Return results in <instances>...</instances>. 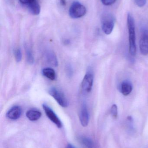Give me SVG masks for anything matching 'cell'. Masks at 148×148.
<instances>
[{"mask_svg":"<svg viewBox=\"0 0 148 148\" xmlns=\"http://www.w3.org/2000/svg\"><path fill=\"white\" fill-rule=\"evenodd\" d=\"M127 23L128 30L129 53L132 56H134L136 53L135 23L134 17L130 13H128L127 16Z\"/></svg>","mask_w":148,"mask_h":148,"instance_id":"1","label":"cell"},{"mask_svg":"<svg viewBox=\"0 0 148 148\" xmlns=\"http://www.w3.org/2000/svg\"><path fill=\"white\" fill-rule=\"evenodd\" d=\"M115 21V18L112 14L106 13L103 15L102 19V28L106 34L109 35L112 33Z\"/></svg>","mask_w":148,"mask_h":148,"instance_id":"2","label":"cell"},{"mask_svg":"<svg viewBox=\"0 0 148 148\" xmlns=\"http://www.w3.org/2000/svg\"><path fill=\"white\" fill-rule=\"evenodd\" d=\"M86 12L87 9L85 6L78 1L74 2L69 10L70 16L74 19L84 16L86 14Z\"/></svg>","mask_w":148,"mask_h":148,"instance_id":"3","label":"cell"},{"mask_svg":"<svg viewBox=\"0 0 148 148\" xmlns=\"http://www.w3.org/2000/svg\"><path fill=\"white\" fill-rule=\"evenodd\" d=\"M49 94L52 97L57 103L63 108L68 106V101L64 94L56 87H51L49 90Z\"/></svg>","mask_w":148,"mask_h":148,"instance_id":"4","label":"cell"},{"mask_svg":"<svg viewBox=\"0 0 148 148\" xmlns=\"http://www.w3.org/2000/svg\"><path fill=\"white\" fill-rule=\"evenodd\" d=\"M94 76L93 72L89 70L85 74L81 83V88L84 93L91 92L94 83Z\"/></svg>","mask_w":148,"mask_h":148,"instance_id":"5","label":"cell"},{"mask_svg":"<svg viewBox=\"0 0 148 148\" xmlns=\"http://www.w3.org/2000/svg\"><path fill=\"white\" fill-rule=\"evenodd\" d=\"M42 106L43 110L48 118L53 123H54L57 127L61 128L62 127V123L61 121L59 119V117L56 115V114L53 111V110L46 103H43Z\"/></svg>","mask_w":148,"mask_h":148,"instance_id":"6","label":"cell"},{"mask_svg":"<svg viewBox=\"0 0 148 148\" xmlns=\"http://www.w3.org/2000/svg\"><path fill=\"white\" fill-rule=\"evenodd\" d=\"M139 46L142 54L144 56L148 54V29H142Z\"/></svg>","mask_w":148,"mask_h":148,"instance_id":"7","label":"cell"},{"mask_svg":"<svg viewBox=\"0 0 148 148\" xmlns=\"http://www.w3.org/2000/svg\"><path fill=\"white\" fill-rule=\"evenodd\" d=\"M79 118L82 126L87 127L89 122V114L87 104L85 103H83L81 107Z\"/></svg>","mask_w":148,"mask_h":148,"instance_id":"8","label":"cell"},{"mask_svg":"<svg viewBox=\"0 0 148 148\" xmlns=\"http://www.w3.org/2000/svg\"><path fill=\"white\" fill-rule=\"evenodd\" d=\"M22 109L18 106H15L11 108L6 114L7 117L12 120H16L21 117L22 114Z\"/></svg>","mask_w":148,"mask_h":148,"instance_id":"9","label":"cell"},{"mask_svg":"<svg viewBox=\"0 0 148 148\" xmlns=\"http://www.w3.org/2000/svg\"><path fill=\"white\" fill-rule=\"evenodd\" d=\"M133 84L128 80L124 81L120 85V90L123 95L127 96L130 95L133 90Z\"/></svg>","mask_w":148,"mask_h":148,"instance_id":"10","label":"cell"},{"mask_svg":"<svg viewBox=\"0 0 148 148\" xmlns=\"http://www.w3.org/2000/svg\"><path fill=\"white\" fill-rule=\"evenodd\" d=\"M45 58L48 63L53 66L57 67L58 65V60L55 54L53 51L48 50L45 53Z\"/></svg>","mask_w":148,"mask_h":148,"instance_id":"11","label":"cell"},{"mask_svg":"<svg viewBox=\"0 0 148 148\" xmlns=\"http://www.w3.org/2000/svg\"><path fill=\"white\" fill-rule=\"evenodd\" d=\"M27 118L31 121H37L41 118V113L39 110L35 109H31L27 111L26 114Z\"/></svg>","mask_w":148,"mask_h":148,"instance_id":"12","label":"cell"},{"mask_svg":"<svg viewBox=\"0 0 148 148\" xmlns=\"http://www.w3.org/2000/svg\"><path fill=\"white\" fill-rule=\"evenodd\" d=\"M28 8L30 13L34 15L39 14L41 12V6L38 0H35L28 5Z\"/></svg>","mask_w":148,"mask_h":148,"instance_id":"13","label":"cell"},{"mask_svg":"<svg viewBox=\"0 0 148 148\" xmlns=\"http://www.w3.org/2000/svg\"><path fill=\"white\" fill-rule=\"evenodd\" d=\"M42 74L44 77L51 81H54L56 79V73L53 69L50 68L43 69L42 70Z\"/></svg>","mask_w":148,"mask_h":148,"instance_id":"14","label":"cell"},{"mask_svg":"<svg viewBox=\"0 0 148 148\" xmlns=\"http://www.w3.org/2000/svg\"><path fill=\"white\" fill-rule=\"evenodd\" d=\"M25 49L27 62L30 65H32L34 62V57L32 50L28 46H25Z\"/></svg>","mask_w":148,"mask_h":148,"instance_id":"15","label":"cell"},{"mask_svg":"<svg viewBox=\"0 0 148 148\" xmlns=\"http://www.w3.org/2000/svg\"><path fill=\"white\" fill-rule=\"evenodd\" d=\"M80 141L88 148H96L94 142L88 137L82 136L80 138Z\"/></svg>","mask_w":148,"mask_h":148,"instance_id":"16","label":"cell"},{"mask_svg":"<svg viewBox=\"0 0 148 148\" xmlns=\"http://www.w3.org/2000/svg\"><path fill=\"white\" fill-rule=\"evenodd\" d=\"M14 55L17 62H19L21 61L22 58V54L21 51L19 48H17L14 51Z\"/></svg>","mask_w":148,"mask_h":148,"instance_id":"17","label":"cell"},{"mask_svg":"<svg viewBox=\"0 0 148 148\" xmlns=\"http://www.w3.org/2000/svg\"><path fill=\"white\" fill-rule=\"evenodd\" d=\"M111 115L114 118H116L118 116V108L117 105L115 104L112 105L110 109Z\"/></svg>","mask_w":148,"mask_h":148,"instance_id":"18","label":"cell"},{"mask_svg":"<svg viewBox=\"0 0 148 148\" xmlns=\"http://www.w3.org/2000/svg\"><path fill=\"white\" fill-rule=\"evenodd\" d=\"M66 72L67 76L68 77H70L73 76V74H74V71H73L72 66L70 64H68L66 66Z\"/></svg>","mask_w":148,"mask_h":148,"instance_id":"19","label":"cell"},{"mask_svg":"<svg viewBox=\"0 0 148 148\" xmlns=\"http://www.w3.org/2000/svg\"><path fill=\"white\" fill-rule=\"evenodd\" d=\"M147 0H134L135 4L140 8L144 7L147 3Z\"/></svg>","mask_w":148,"mask_h":148,"instance_id":"20","label":"cell"},{"mask_svg":"<svg viewBox=\"0 0 148 148\" xmlns=\"http://www.w3.org/2000/svg\"><path fill=\"white\" fill-rule=\"evenodd\" d=\"M103 4L105 6H110L114 4L117 0H101Z\"/></svg>","mask_w":148,"mask_h":148,"instance_id":"21","label":"cell"},{"mask_svg":"<svg viewBox=\"0 0 148 148\" xmlns=\"http://www.w3.org/2000/svg\"><path fill=\"white\" fill-rule=\"evenodd\" d=\"M34 1H35V0H19L21 3L27 5H28L29 4Z\"/></svg>","mask_w":148,"mask_h":148,"instance_id":"22","label":"cell"},{"mask_svg":"<svg viewBox=\"0 0 148 148\" xmlns=\"http://www.w3.org/2000/svg\"><path fill=\"white\" fill-rule=\"evenodd\" d=\"M60 3L62 6H65L66 5L67 2H66V0H60Z\"/></svg>","mask_w":148,"mask_h":148,"instance_id":"23","label":"cell"},{"mask_svg":"<svg viewBox=\"0 0 148 148\" xmlns=\"http://www.w3.org/2000/svg\"><path fill=\"white\" fill-rule=\"evenodd\" d=\"M66 148H76L73 146V145L71 144H68L67 145V147H66Z\"/></svg>","mask_w":148,"mask_h":148,"instance_id":"24","label":"cell"}]
</instances>
